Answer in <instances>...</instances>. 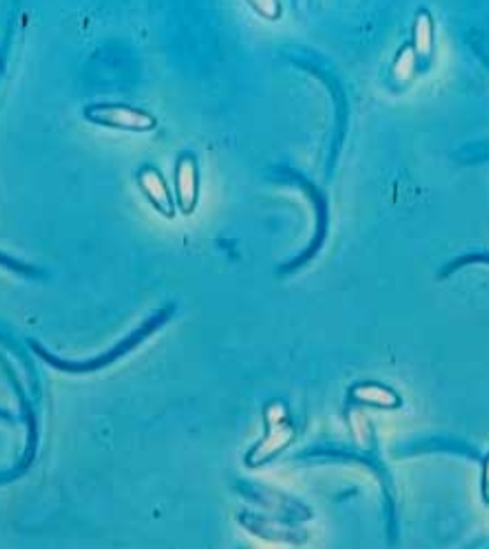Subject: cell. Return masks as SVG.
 <instances>
[{
  "label": "cell",
  "instance_id": "6da1fadb",
  "mask_svg": "<svg viewBox=\"0 0 489 549\" xmlns=\"http://www.w3.org/2000/svg\"><path fill=\"white\" fill-rule=\"evenodd\" d=\"M85 119L105 128L122 129L145 133L158 126L156 117L135 106L119 105V103H101L85 108Z\"/></svg>",
  "mask_w": 489,
  "mask_h": 549
},
{
  "label": "cell",
  "instance_id": "7a4b0ae2",
  "mask_svg": "<svg viewBox=\"0 0 489 549\" xmlns=\"http://www.w3.org/2000/svg\"><path fill=\"white\" fill-rule=\"evenodd\" d=\"M175 200L184 214L195 211L200 198V173L195 156L182 154L175 166Z\"/></svg>",
  "mask_w": 489,
  "mask_h": 549
},
{
  "label": "cell",
  "instance_id": "3957f363",
  "mask_svg": "<svg viewBox=\"0 0 489 549\" xmlns=\"http://www.w3.org/2000/svg\"><path fill=\"white\" fill-rule=\"evenodd\" d=\"M136 179H138V186L142 189L143 195L151 202L152 207L166 218H174V196L170 193V188L163 179V175L154 166H143L136 175Z\"/></svg>",
  "mask_w": 489,
  "mask_h": 549
},
{
  "label": "cell",
  "instance_id": "277c9868",
  "mask_svg": "<svg viewBox=\"0 0 489 549\" xmlns=\"http://www.w3.org/2000/svg\"><path fill=\"white\" fill-rule=\"evenodd\" d=\"M350 398L364 407L382 408V410H394L401 405L398 392L377 382H362L354 385L350 389Z\"/></svg>",
  "mask_w": 489,
  "mask_h": 549
},
{
  "label": "cell",
  "instance_id": "5b68a950",
  "mask_svg": "<svg viewBox=\"0 0 489 549\" xmlns=\"http://www.w3.org/2000/svg\"><path fill=\"white\" fill-rule=\"evenodd\" d=\"M435 39H437L435 18L428 9H419L417 15H415L414 31H412L410 45L414 48L415 55L422 64H426L433 57Z\"/></svg>",
  "mask_w": 489,
  "mask_h": 549
},
{
  "label": "cell",
  "instance_id": "8992f818",
  "mask_svg": "<svg viewBox=\"0 0 489 549\" xmlns=\"http://www.w3.org/2000/svg\"><path fill=\"white\" fill-rule=\"evenodd\" d=\"M419 59L415 55L414 48L410 43L399 48L398 55L394 57L391 66V78L392 82L396 85H408V83L414 80L415 73H417V68H419Z\"/></svg>",
  "mask_w": 489,
  "mask_h": 549
},
{
  "label": "cell",
  "instance_id": "52a82bcc",
  "mask_svg": "<svg viewBox=\"0 0 489 549\" xmlns=\"http://www.w3.org/2000/svg\"><path fill=\"white\" fill-rule=\"evenodd\" d=\"M251 8L255 9L258 15L265 20H278L281 16V2L278 0H253Z\"/></svg>",
  "mask_w": 489,
  "mask_h": 549
},
{
  "label": "cell",
  "instance_id": "ba28073f",
  "mask_svg": "<svg viewBox=\"0 0 489 549\" xmlns=\"http://www.w3.org/2000/svg\"><path fill=\"white\" fill-rule=\"evenodd\" d=\"M481 495L482 502L489 505V451L484 458V467H482Z\"/></svg>",
  "mask_w": 489,
  "mask_h": 549
},
{
  "label": "cell",
  "instance_id": "9c48e42d",
  "mask_svg": "<svg viewBox=\"0 0 489 549\" xmlns=\"http://www.w3.org/2000/svg\"><path fill=\"white\" fill-rule=\"evenodd\" d=\"M0 264L6 265V267L16 272H32V269H29V267H25V265L16 262V260L9 258V256L2 255V253H0Z\"/></svg>",
  "mask_w": 489,
  "mask_h": 549
}]
</instances>
